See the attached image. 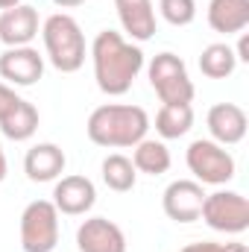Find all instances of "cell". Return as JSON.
Returning <instances> with one entry per match:
<instances>
[{
  "label": "cell",
  "mask_w": 249,
  "mask_h": 252,
  "mask_svg": "<svg viewBox=\"0 0 249 252\" xmlns=\"http://www.w3.org/2000/svg\"><path fill=\"white\" fill-rule=\"evenodd\" d=\"M91 62H94V79L97 88L109 97H124L144 70V50L141 44L126 41L121 32L103 30L91 41Z\"/></svg>",
  "instance_id": "6da1fadb"
},
{
  "label": "cell",
  "mask_w": 249,
  "mask_h": 252,
  "mask_svg": "<svg viewBox=\"0 0 249 252\" xmlns=\"http://www.w3.org/2000/svg\"><path fill=\"white\" fill-rule=\"evenodd\" d=\"M150 126H153L150 124V115L141 106H132V103H106V106H97L88 115L85 135L97 147L126 150V147H135L138 141H144L147 132H150Z\"/></svg>",
  "instance_id": "7a4b0ae2"
},
{
  "label": "cell",
  "mask_w": 249,
  "mask_h": 252,
  "mask_svg": "<svg viewBox=\"0 0 249 252\" xmlns=\"http://www.w3.org/2000/svg\"><path fill=\"white\" fill-rule=\"evenodd\" d=\"M41 38H44V56L59 73H76L85 56H88V44H85V32L79 27V21L67 12H56L50 18H44L41 24Z\"/></svg>",
  "instance_id": "3957f363"
},
{
  "label": "cell",
  "mask_w": 249,
  "mask_h": 252,
  "mask_svg": "<svg viewBox=\"0 0 249 252\" xmlns=\"http://www.w3.org/2000/svg\"><path fill=\"white\" fill-rule=\"evenodd\" d=\"M147 76H150V85H153L156 97L161 100V106H185L196 94L185 62L176 53L164 50V53L153 56V62L147 64Z\"/></svg>",
  "instance_id": "277c9868"
},
{
  "label": "cell",
  "mask_w": 249,
  "mask_h": 252,
  "mask_svg": "<svg viewBox=\"0 0 249 252\" xmlns=\"http://www.w3.org/2000/svg\"><path fill=\"white\" fill-rule=\"evenodd\" d=\"M185 164L199 185H226L235 179L238 170L235 156L211 138L190 141V147L185 150Z\"/></svg>",
  "instance_id": "5b68a950"
},
{
  "label": "cell",
  "mask_w": 249,
  "mask_h": 252,
  "mask_svg": "<svg viewBox=\"0 0 249 252\" xmlns=\"http://www.w3.org/2000/svg\"><path fill=\"white\" fill-rule=\"evenodd\" d=\"M59 244V211L50 199H32L21 211V250L53 252Z\"/></svg>",
  "instance_id": "8992f818"
},
{
  "label": "cell",
  "mask_w": 249,
  "mask_h": 252,
  "mask_svg": "<svg viewBox=\"0 0 249 252\" xmlns=\"http://www.w3.org/2000/svg\"><path fill=\"white\" fill-rule=\"evenodd\" d=\"M199 220H205V226L214 229V232L241 235V232L249 229V202H247V196L238 193V190H214V193H205Z\"/></svg>",
  "instance_id": "52a82bcc"
},
{
  "label": "cell",
  "mask_w": 249,
  "mask_h": 252,
  "mask_svg": "<svg viewBox=\"0 0 249 252\" xmlns=\"http://www.w3.org/2000/svg\"><path fill=\"white\" fill-rule=\"evenodd\" d=\"M44 76V56L27 44V47H6L0 53V79L15 88H30Z\"/></svg>",
  "instance_id": "ba28073f"
},
{
  "label": "cell",
  "mask_w": 249,
  "mask_h": 252,
  "mask_svg": "<svg viewBox=\"0 0 249 252\" xmlns=\"http://www.w3.org/2000/svg\"><path fill=\"white\" fill-rule=\"evenodd\" d=\"M205 190L196 179H176L161 193V208L173 223H196L202 214Z\"/></svg>",
  "instance_id": "9c48e42d"
},
{
  "label": "cell",
  "mask_w": 249,
  "mask_h": 252,
  "mask_svg": "<svg viewBox=\"0 0 249 252\" xmlns=\"http://www.w3.org/2000/svg\"><path fill=\"white\" fill-rule=\"evenodd\" d=\"M59 214L67 217H82L94 208L97 202V188L88 176H79V173H70V176H59L56 185H53V199Z\"/></svg>",
  "instance_id": "30bf717a"
},
{
  "label": "cell",
  "mask_w": 249,
  "mask_h": 252,
  "mask_svg": "<svg viewBox=\"0 0 249 252\" xmlns=\"http://www.w3.org/2000/svg\"><path fill=\"white\" fill-rule=\"evenodd\" d=\"M79 252H126L124 229L109 217H88L76 229Z\"/></svg>",
  "instance_id": "8fae6325"
},
{
  "label": "cell",
  "mask_w": 249,
  "mask_h": 252,
  "mask_svg": "<svg viewBox=\"0 0 249 252\" xmlns=\"http://www.w3.org/2000/svg\"><path fill=\"white\" fill-rule=\"evenodd\" d=\"M41 32V18L38 9L30 3H18L12 9L0 12V41L6 47H27L32 38Z\"/></svg>",
  "instance_id": "7c38bea8"
},
{
  "label": "cell",
  "mask_w": 249,
  "mask_h": 252,
  "mask_svg": "<svg viewBox=\"0 0 249 252\" xmlns=\"http://www.w3.org/2000/svg\"><path fill=\"white\" fill-rule=\"evenodd\" d=\"M205 124L211 132V141L223 144V147H232V144H241L247 138V112L238 106V103H217L208 109L205 115Z\"/></svg>",
  "instance_id": "4fadbf2b"
},
{
  "label": "cell",
  "mask_w": 249,
  "mask_h": 252,
  "mask_svg": "<svg viewBox=\"0 0 249 252\" xmlns=\"http://www.w3.org/2000/svg\"><path fill=\"white\" fill-rule=\"evenodd\" d=\"M64 164H67V156L53 141H41L30 147L24 156V173L30 182H56L64 173Z\"/></svg>",
  "instance_id": "5bb4252c"
},
{
  "label": "cell",
  "mask_w": 249,
  "mask_h": 252,
  "mask_svg": "<svg viewBox=\"0 0 249 252\" xmlns=\"http://www.w3.org/2000/svg\"><path fill=\"white\" fill-rule=\"evenodd\" d=\"M115 9H118V21H121L124 32L135 44H144L156 35V6H153V0H115Z\"/></svg>",
  "instance_id": "9a60e30c"
},
{
  "label": "cell",
  "mask_w": 249,
  "mask_h": 252,
  "mask_svg": "<svg viewBox=\"0 0 249 252\" xmlns=\"http://www.w3.org/2000/svg\"><path fill=\"white\" fill-rule=\"evenodd\" d=\"M38 109L24 100V97H12L3 109H0V135H6L9 141H30L38 132Z\"/></svg>",
  "instance_id": "2e32d148"
},
{
  "label": "cell",
  "mask_w": 249,
  "mask_h": 252,
  "mask_svg": "<svg viewBox=\"0 0 249 252\" xmlns=\"http://www.w3.org/2000/svg\"><path fill=\"white\" fill-rule=\"evenodd\" d=\"M208 27L223 35L244 32L249 27V0H208Z\"/></svg>",
  "instance_id": "e0dca14e"
},
{
  "label": "cell",
  "mask_w": 249,
  "mask_h": 252,
  "mask_svg": "<svg viewBox=\"0 0 249 252\" xmlns=\"http://www.w3.org/2000/svg\"><path fill=\"white\" fill-rule=\"evenodd\" d=\"M132 164L138 173H147V176H161L170 170L173 158H170V150L164 141H156V138H144L132 147Z\"/></svg>",
  "instance_id": "ac0fdd59"
},
{
  "label": "cell",
  "mask_w": 249,
  "mask_h": 252,
  "mask_svg": "<svg viewBox=\"0 0 249 252\" xmlns=\"http://www.w3.org/2000/svg\"><path fill=\"white\" fill-rule=\"evenodd\" d=\"M100 173H103L106 188L115 190V193H126V190L135 188V182H138V170H135L132 158L124 156V153H112V156H106L103 164H100Z\"/></svg>",
  "instance_id": "d6986e66"
},
{
  "label": "cell",
  "mask_w": 249,
  "mask_h": 252,
  "mask_svg": "<svg viewBox=\"0 0 249 252\" xmlns=\"http://www.w3.org/2000/svg\"><path fill=\"white\" fill-rule=\"evenodd\" d=\"M235 67H238L235 50H232V44H226V41H214V44H208V47L199 53V70H202V76H208V79H226V76L235 73Z\"/></svg>",
  "instance_id": "ffe728a7"
},
{
  "label": "cell",
  "mask_w": 249,
  "mask_h": 252,
  "mask_svg": "<svg viewBox=\"0 0 249 252\" xmlns=\"http://www.w3.org/2000/svg\"><path fill=\"white\" fill-rule=\"evenodd\" d=\"M193 126V109L190 103L185 106H161L156 115V132L161 135V141H173L190 132Z\"/></svg>",
  "instance_id": "44dd1931"
},
{
  "label": "cell",
  "mask_w": 249,
  "mask_h": 252,
  "mask_svg": "<svg viewBox=\"0 0 249 252\" xmlns=\"http://www.w3.org/2000/svg\"><path fill=\"white\" fill-rule=\"evenodd\" d=\"M158 12L170 27H187L196 18V0H158Z\"/></svg>",
  "instance_id": "7402d4cb"
},
{
  "label": "cell",
  "mask_w": 249,
  "mask_h": 252,
  "mask_svg": "<svg viewBox=\"0 0 249 252\" xmlns=\"http://www.w3.org/2000/svg\"><path fill=\"white\" fill-rule=\"evenodd\" d=\"M223 244H214V241H196V244H187L179 252H220Z\"/></svg>",
  "instance_id": "603a6c76"
},
{
  "label": "cell",
  "mask_w": 249,
  "mask_h": 252,
  "mask_svg": "<svg viewBox=\"0 0 249 252\" xmlns=\"http://www.w3.org/2000/svg\"><path fill=\"white\" fill-rule=\"evenodd\" d=\"M241 35V41H238V47H232L235 50V59L238 62H249V35L247 32H238Z\"/></svg>",
  "instance_id": "cb8c5ba5"
},
{
  "label": "cell",
  "mask_w": 249,
  "mask_h": 252,
  "mask_svg": "<svg viewBox=\"0 0 249 252\" xmlns=\"http://www.w3.org/2000/svg\"><path fill=\"white\" fill-rule=\"evenodd\" d=\"M59 9H76V6H82V3H88V0H53Z\"/></svg>",
  "instance_id": "d4e9b609"
},
{
  "label": "cell",
  "mask_w": 249,
  "mask_h": 252,
  "mask_svg": "<svg viewBox=\"0 0 249 252\" xmlns=\"http://www.w3.org/2000/svg\"><path fill=\"white\" fill-rule=\"evenodd\" d=\"M6 173H9V164H6V153H3V144H0V182L6 179Z\"/></svg>",
  "instance_id": "484cf974"
},
{
  "label": "cell",
  "mask_w": 249,
  "mask_h": 252,
  "mask_svg": "<svg viewBox=\"0 0 249 252\" xmlns=\"http://www.w3.org/2000/svg\"><path fill=\"white\" fill-rule=\"evenodd\" d=\"M220 252H249V250H247V244H226Z\"/></svg>",
  "instance_id": "4316f807"
},
{
  "label": "cell",
  "mask_w": 249,
  "mask_h": 252,
  "mask_svg": "<svg viewBox=\"0 0 249 252\" xmlns=\"http://www.w3.org/2000/svg\"><path fill=\"white\" fill-rule=\"evenodd\" d=\"M18 3H24V0H0V9H12V6H18Z\"/></svg>",
  "instance_id": "83f0119b"
}]
</instances>
